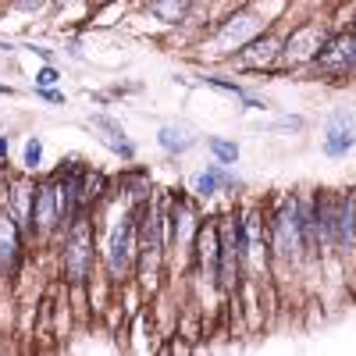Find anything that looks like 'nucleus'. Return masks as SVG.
<instances>
[{"label":"nucleus","instance_id":"obj_1","mask_svg":"<svg viewBox=\"0 0 356 356\" xmlns=\"http://www.w3.org/2000/svg\"><path fill=\"white\" fill-rule=\"evenodd\" d=\"M303 211L300 203H296L292 196L282 200L278 214H275V225H271V239H275V253L278 257H296V250L303 246Z\"/></svg>","mask_w":356,"mask_h":356},{"label":"nucleus","instance_id":"obj_2","mask_svg":"<svg viewBox=\"0 0 356 356\" xmlns=\"http://www.w3.org/2000/svg\"><path fill=\"white\" fill-rule=\"evenodd\" d=\"M89 264H93V239H89V225L79 218L72 225L68 246H65V275H68V282L82 285L86 275H89Z\"/></svg>","mask_w":356,"mask_h":356},{"label":"nucleus","instance_id":"obj_3","mask_svg":"<svg viewBox=\"0 0 356 356\" xmlns=\"http://www.w3.org/2000/svg\"><path fill=\"white\" fill-rule=\"evenodd\" d=\"M314 61L324 75H349L356 68V33H339L332 40H324Z\"/></svg>","mask_w":356,"mask_h":356},{"label":"nucleus","instance_id":"obj_4","mask_svg":"<svg viewBox=\"0 0 356 356\" xmlns=\"http://www.w3.org/2000/svg\"><path fill=\"white\" fill-rule=\"evenodd\" d=\"M136 232H139L136 214H125L122 225L114 228L111 246H107V264H111L114 275H125L129 267H132V257H136Z\"/></svg>","mask_w":356,"mask_h":356},{"label":"nucleus","instance_id":"obj_5","mask_svg":"<svg viewBox=\"0 0 356 356\" xmlns=\"http://www.w3.org/2000/svg\"><path fill=\"white\" fill-rule=\"evenodd\" d=\"M321 47H324L321 25H300V29H296V33L285 40L282 57H285L289 65H307V61H314V57L321 54Z\"/></svg>","mask_w":356,"mask_h":356},{"label":"nucleus","instance_id":"obj_6","mask_svg":"<svg viewBox=\"0 0 356 356\" xmlns=\"http://www.w3.org/2000/svg\"><path fill=\"white\" fill-rule=\"evenodd\" d=\"M353 125H356V114H332L328 118V136H324V154L328 157H342L353 150Z\"/></svg>","mask_w":356,"mask_h":356},{"label":"nucleus","instance_id":"obj_7","mask_svg":"<svg viewBox=\"0 0 356 356\" xmlns=\"http://www.w3.org/2000/svg\"><path fill=\"white\" fill-rule=\"evenodd\" d=\"M260 29H264V22L257 18V15H250V11H239V15H232L225 25H221V33H218V40L221 43H250V40H257L260 36Z\"/></svg>","mask_w":356,"mask_h":356},{"label":"nucleus","instance_id":"obj_8","mask_svg":"<svg viewBox=\"0 0 356 356\" xmlns=\"http://www.w3.org/2000/svg\"><path fill=\"white\" fill-rule=\"evenodd\" d=\"M282 57V43L275 36H257L246 43V50L239 54V65L243 68H267V65H275Z\"/></svg>","mask_w":356,"mask_h":356},{"label":"nucleus","instance_id":"obj_9","mask_svg":"<svg viewBox=\"0 0 356 356\" xmlns=\"http://www.w3.org/2000/svg\"><path fill=\"white\" fill-rule=\"evenodd\" d=\"M57 218H61V211H57V186H40L36 189V203H33V221H29V228H40V232H50L57 225Z\"/></svg>","mask_w":356,"mask_h":356},{"label":"nucleus","instance_id":"obj_10","mask_svg":"<svg viewBox=\"0 0 356 356\" xmlns=\"http://www.w3.org/2000/svg\"><path fill=\"white\" fill-rule=\"evenodd\" d=\"M18 221L15 214H0V267L11 271L15 260H18Z\"/></svg>","mask_w":356,"mask_h":356},{"label":"nucleus","instance_id":"obj_11","mask_svg":"<svg viewBox=\"0 0 356 356\" xmlns=\"http://www.w3.org/2000/svg\"><path fill=\"white\" fill-rule=\"evenodd\" d=\"M93 125L107 132V136H104V143L111 146V150H114V154H122L125 161H129V157L136 154V150H132V143L125 139V129H122V125H118V122H114V118H107V114H93Z\"/></svg>","mask_w":356,"mask_h":356},{"label":"nucleus","instance_id":"obj_12","mask_svg":"<svg viewBox=\"0 0 356 356\" xmlns=\"http://www.w3.org/2000/svg\"><path fill=\"white\" fill-rule=\"evenodd\" d=\"M157 143L164 146L168 154H186L189 146L196 143V132H193L189 125H164L161 136H157Z\"/></svg>","mask_w":356,"mask_h":356},{"label":"nucleus","instance_id":"obj_13","mask_svg":"<svg viewBox=\"0 0 356 356\" xmlns=\"http://www.w3.org/2000/svg\"><path fill=\"white\" fill-rule=\"evenodd\" d=\"M218 186H228V189H235V186H239V178H235L232 171H225L221 164H214V168L207 171V175H200V178H196V193H200V196H211Z\"/></svg>","mask_w":356,"mask_h":356},{"label":"nucleus","instance_id":"obj_14","mask_svg":"<svg viewBox=\"0 0 356 356\" xmlns=\"http://www.w3.org/2000/svg\"><path fill=\"white\" fill-rule=\"evenodd\" d=\"M150 15L164 25H178L189 15V0H150Z\"/></svg>","mask_w":356,"mask_h":356},{"label":"nucleus","instance_id":"obj_15","mask_svg":"<svg viewBox=\"0 0 356 356\" xmlns=\"http://www.w3.org/2000/svg\"><path fill=\"white\" fill-rule=\"evenodd\" d=\"M29 196H36L33 189H29V182H18L15 186V193H11V207H15V221H29L33 218V211H29Z\"/></svg>","mask_w":356,"mask_h":356},{"label":"nucleus","instance_id":"obj_16","mask_svg":"<svg viewBox=\"0 0 356 356\" xmlns=\"http://www.w3.org/2000/svg\"><path fill=\"white\" fill-rule=\"evenodd\" d=\"M207 146H211V150H214V157H218L221 164H235V161H239V146H235V143H225V139H211Z\"/></svg>","mask_w":356,"mask_h":356},{"label":"nucleus","instance_id":"obj_17","mask_svg":"<svg viewBox=\"0 0 356 356\" xmlns=\"http://www.w3.org/2000/svg\"><path fill=\"white\" fill-rule=\"evenodd\" d=\"M203 82H207V86H214V89H221V93H232V97H239V100L246 97V93H243V86H235V82H228V79H218V75H207Z\"/></svg>","mask_w":356,"mask_h":356},{"label":"nucleus","instance_id":"obj_18","mask_svg":"<svg viewBox=\"0 0 356 356\" xmlns=\"http://www.w3.org/2000/svg\"><path fill=\"white\" fill-rule=\"evenodd\" d=\"M40 157H43V143L40 139H29L25 143V168H36Z\"/></svg>","mask_w":356,"mask_h":356},{"label":"nucleus","instance_id":"obj_19","mask_svg":"<svg viewBox=\"0 0 356 356\" xmlns=\"http://www.w3.org/2000/svg\"><path fill=\"white\" fill-rule=\"evenodd\" d=\"M57 79H61V75H57V68H54V65H47V68H40V72H36V86H54Z\"/></svg>","mask_w":356,"mask_h":356},{"label":"nucleus","instance_id":"obj_20","mask_svg":"<svg viewBox=\"0 0 356 356\" xmlns=\"http://www.w3.org/2000/svg\"><path fill=\"white\" fill-rule=\"evenodd\" d=\"M36 97L47 100V104H61L65 100V93H57V89H50V86H36Z\"/></svg>","mask_w":356,"mask_h":356},{"label":"nucleus","instance_id":"obj_21","mask_svg":"<svg viewBox=\"0 0 356 356\" xmlns=\"http://www.w3.org/2000/svg\"><path fill=\"white\" fill-rule=\"evenodd\" d=\"M11 4H15L18 11H43L47 0H11Z\"/></svg>","mask_w":356,"mask_h":356},{"label":"nucleus","instance_id":"obj_22","mask_svg":"<svg viewBox=\"0 0 356 356\" xmlns=\"http://www.w3.org/2000/svg\"><path fill=\"white\" fill-rule=\"evenodd\" d=\"M8 146H11V143H8L4 136H0V157H8Z\"/></svg>","mask_w":356,"mask_h":356},{"label":"nucleus","instance_id":"obj_23","mask_svg":"<svg viewBox=\"0 0 356 356\" xmlns=\"http://www.w3.org/2000/svg\"><path fill=\"white\" fill-rule=\"evenodd\" d=\"M54 4H61V8H65V4H68V0H54Z\"/></svg>","mask_w":356,"mask_h":356}]
</instances>
